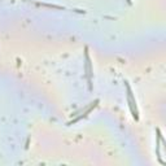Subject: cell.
<instances>
[{"mask_svg":"<svg viewBox=\"0 0 166 166\" xmlns=\"http://www.w3.org/2000/svg\"><path fill=\"white\" fill-rule=\"evenodd\" d=\"M126 87H127V101H128V106H130V109H131V112H132L134 118L138 119V109H136V101H135V99H134V96H132V92H131V88H130V86L126 84Z\"/></svg>","mask_w":166,"mask_h":166,"instance_id":"obj_1","label":"cell"},{"mask_svg":"<svg viewBox=\"0 0 166 166\" xmlns=\"http://www.w3.org/2000/svg\"><path fill=\"white\" fill-rule=\"evenodd\" d=\"M86 71H87L90 88H92V84H91V62H90V57H88V53H87V48H86Z\"/></svg>","mask_w":166,"mask_h":166,"instance_id":"obj_2","label":"cell"}]
</instances>
